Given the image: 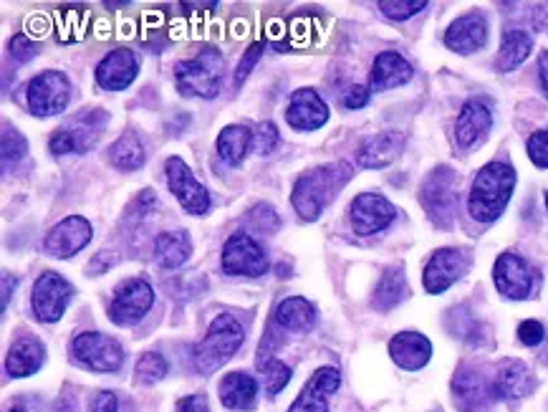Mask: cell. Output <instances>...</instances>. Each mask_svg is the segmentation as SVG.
<instances>
[{
  "label": "cell",
  "mask_w": 548,
  "mask_h": 412,
  "mask_svg": "<svg viewBox=\"0 0 548 412\" xmlns=\"http://www.w3.org/2000/svg\"><path fill=\"white\" fill-rule=\"evenodd\" d=\"M349 180H352V167L344 165V162L304 172L296 180V188H293V208L304 220H316Z\"/></svg>",
  "instance_id": "6da1fadb"
},
{
  "label": "cell",
  "mask_w": 548,
  "mask_h": 412,
  "mask_svg": "<svg viewBox=\"0 0 548 412\" xmlns=\"http://www.w3.org/2000/svg\"><path fill=\"white\" fill-rule=\"evenodd\" d=\"M516 188V172L506 162H490L475 175L470 188V215L480 223H493L503 215Z\"/></svg>",
  "instance_id": "7a4b0ae2"
},
{
  "label": "cell",
  "mask_w": 548,
  "mask_h": 412,
  "mask_svg": "<svg viewBox=\"0 0 548 412\" xmlns=\"http://www.w3.org/2000/svg\"><path fill=\"white\" fill-rule=\"evenodd\" d=\"M243 342L245 329L235 316H215L205 339L197 344L195 352H192V367H195L200 375H210V372L220 370L225 362H230V359L235 357V352L243 347Z\"/></svg>",
  "instance_id": "3957f363"
},
{
  "label": "cell",
  "mask_w": 548,
  "mask_h": 412,
  "mask_svg": "<svg viewBox=\"0 0 548 412\" xmlns=\"http://www.w3.org/2000/svg\"><path fill=\"white\" fill-rule=\"evenodd\" d=\"M225 61L215 49H203L197 56L175 64V84L185 97L213 99L223 86Z\"/></svg>",
  "instance_id": "277c9868"
},
{
  "label": "cell",
  "mask_w": 548,
  "mask_h": 412,
  "mask_svg": "<svg viewBox=\"0 0 548 412\" xmlns=\"http://www.w3.org/2000/svg\"><path fill=\"white\" fill-rule=\"evenodd\" d=\"M422 205L435 225L447 228L453 223L455 210H458V175L450 167H437L422 182Z\"/></svg>",
  "instance_id": "5b68a950"
},
{
  "label": "cell",
  "mask_w": 548,
  "mask_h": 412,
  "mask_svg": "<svg viewBox=\"0 0 548 412\" xmlns=\"http://www.w3.org/2000/svg\"><path fill=\"white\" fill-rule=\"evenodd\" d=\"M107 127V114L104 109H86L74 122L56 129L54 137L48 140V147L54 155H69V152H86L96 140L102 129Z\"/></svg>",
  "instance_id": "8992f818"
},
{
  "label": "cell",
  "mask_w": 548,
  "mask_h": 412,
  "mask_svg": "<svg viewBox=\"0 0 548 412\" xmlns=\"http://www.w3.org/2000/svg\"><path fill=\"white\" fill-rule=\"evenodd\" d=\"M71 354L86 370L94 372H117L124 364V349L114 337L99 332L79 334L71 344Z\"/></svg>",
  "instance_id": "52a82bcc"
},
{
  "label": "cell",
  "mask_w": 548,
  "mask_h": 412,
  "mask_svg": "<svg viewBox=\"0 0 548 412\" xmlns=\"http://www.w3.org/2000/svg\"><path fill=\"white\" fill-rule=\"evenodd\" d=\"M71 102V84L61 71H43L28 84V107L36 117H56Z\"/></svg>",
  "instance_id": "ba28073f"
},
{
  "label": "cell",
  "mask_w": 548,
  "mask_h": 412,
  "mask_svg": "<svg viewBox=\"0 0 548 412\" xmlns=\"http://www.w3.org/2000/svg\"><path fill=\"white\" fill-rule=\"evenodd\" d=\"M71 299H74V286L59 273L46 271L38 276L36 286H33V314L46 324L59 322Z\"/></svg>",
  "instance_id": "9c48e42d"
},
{
  "label": "cell",
  "mask_w": 548,
  "mask_h": 412,
  "mask_svg": "<svg viewBox=\"0 0 548 412\" xmlns=\"http://www.w3.org/2000/svg\"><path fill=\"white\" fill-rule=\"evenodd\" d=\"M155 304V291L147 281L142 279H129L114 291L112 306H109V319L119 327H132L152 309Z\"/></svg>",
  "instance_id": "30bf717a"
},
{
  "label": "cell",
  "mask_w": 548,
  "mask_h": 412,
  "mask_svg": "<svg viewBox=\"0 0 548 412\" xmlns=\"http://www.w3.org/2000/svg\"><path fill=\"white\" fill-rule=\"evenodd\" d=\"M223 268L230 276H263L268 271V258L256 238L248 233H235L225 241Z\"/></svg>",
  "instance_id": "8fae6325"
},
{
  "label": "cell",
  "mask_w": 548,
  "mask_h": 412,
  "mask_svg": "<svg viewBox=\"0 0 548 412\" xmlns=\"http://www.w3.org/2000/svg\"><path fill=\"white\" fill-rule=\"evenodd\" d=\"M167 185H170L172 195L180 200L182 208L192 215H205L210 210V193L205 185L195 180L190 167L180 160V157H170L165 165Z\"/></svg>",
  "instance_id": "7c38bea8"
},
{
  "label": "cell",
  "mask_w": 548,
  "mask_h": 412,
  "mask_svg": "<svg viewBox=\"0 0 548 412\" xmlns=\"http://www.w3.org/2000/svg\"><path fill=\"white\" fill-rule=\"evenodd\" d=\"M470 258L468 253L458 248H440L432 253V258L425 266V289L427 294H442L468 271Z\"/></svg>",
  "instance_id": "4fadbf2b"
},
{
  "label": "cell",
  "mask_w": 548,
  "mask_h": 412,
  "mask_svg": "<svg viewBox=\"0 0 548 412\" xmlns=\"http://www.w3.org/2000/svg\"><path fill=\"white\" fill-rule=\"evenodd\" d=\"M493 279L498 291L508 299H528L536 284V271L516 253H503L493 268Z\"/></svg>",
  "instance_id": "5bb4252c"
},
{
  "label": "cell",
  "mask_w": 548,
  "mask_h": 412,
  "mask_svg": "<svg viewBox=\"0 0 548 412\" xmlns=\"http://www.w3.org/2000/svg\"><path fill=\"white\" fill-rule=\"evenodd\" d=\"M91 223L81 215H69V218L61 220L59 225L51 228V233L43 241V248L46 253L56 258H71L81 251V248L89 246L91 241Z\"/></svg>",
  "instance_id": "9a60e30c"
},
{
  "label": "cell",
  "mask_w": 548,
  "mask_h": 412,
  "mask_svg": "<svg viewBox=\"0 0 548 412\" xmlns=\"http://www.w3.org/2000/svg\"><path fill=\"white\" fill-rule=\"evenodd\" d=\"M394 215L397 210L387 198L377 193H364L352 203V228L359 236H374L392 223Z\"/></svg>",
  "instance_id": "2e32d148"
},
{
  "label": "cell",
  "mask_w": 548,
  "mask_h": 412,
  "mask_svg": "<svg viewBox=\"0 0 548 412\" xmlns=\"http://www.w3.org/2000/svg\"><path fill=\"white\" fill-rule=\"evenodd\" d=\"M139 59L129 49H114L96 66V84L107 91H122L137 79Z\"/></svg>",
  "instance_id": "e0dca14e"
},
{
  "label": "cell",
  "mask_w": 548,
  "mask_h": 412,
  "mask_svg": "<svg viewBox=\"0 0 548 412\" xmlns=\"http://www.w3.org/2000/svg\"><path fill=\"white\" fill-rule=\"evenodd\" d=\"M286 119L293 129L314 132V129L324 127L329 122V107L314 89H298L291 97V104H288Z\"/></svg>",
  "instance_id": "ac0fdd59"
},
{
  "label": "cell",
  "mask_w": 548,
  "mask_h": 412,
  "mask_svg": "<svg viewBox=\"0 0 548 412\" xmlns=\"http://www.w3.org/2000/svg\"><path fill=\"white\" fill-rule=\"evenodd\" d=\"M339 370L334 367H321L306 387L301 390V395L296 397V402L291 405L288 412H329V397L339 390Z\"/></svg>",
  "instance_id": "d6986e66"
},
{
  "label": "cell",
  "mask_w": 548,
  "mask_h": 412,
  "mask_svg": "<svg viewBox=\"0 0 548 412\" xmlns=\"http://www.w3.org/2000/svg\"><path fill=\"white\" fill-rule=\"evenodd\" d=\"M488 41V21L483 13H468V16L458 18L445 33V46L458 54H475L483 49Z\"/></svg>",
  "instance_id": "ffe728a7"
},
{
  "label": "cell",
  "mask_w": 548,
  "mask_h": 412,
  "mask_svg": "<svg viewBox=\"0 0 548 412\" xmlns=\"http://www.w3.org/2000/svg\"><path fill=\"white\" fill-rule=\"evenodd\" d=\"M389 354L402 370H422L432 357V344L425 334L402 332L389 342Z\"/></svg>",
  "instance_id": "44dd1931"
},
{
  "label": "cell",
  "mask_w": 548,
  "mask_h": 412,
  "mask_svg": "<svg viewBox=\"0 0 548 412\" xmlns=\"http://www.w3.org/2000/svg\"><path fill=\"white\" fill-rule=\"evenodd\" d=\"M533 377L528 367L518 359H506L498 367V375L493 382V395L501 400H521V397L531 395Z\"/></svg>",
  "instance_id": "7402d4cb"
},
{
  "label": "cell",
  "mask_w": 548,
  "mask_h": 412,
  "mask_svg": "<svg viewBox=\"0 0 548 412\" xmlns=\"http://www.w3.org/2000/svg\"><path fill=\"white\" fill-rule=\"evenodd\" d=\"M402 150V134L397 132H382L374 134L359 147L357 162L367 170H379V167H387L397 160Z\"/></svg>",
  "instance_id": "603a6c76"
},
{
  "label": "cell",
  "mask_w": 548,
  "mask_h": 412,
  "mask_svg": "<svg viewBox=\"0 0 548 412\" xmlns=\"http://www.w3.org/2000/svg\"><path fill=\"white\" fill-rule=\"evenodd\" d=\"M455 390V402L463 412H488L490 407V395L493 390H488V385L483 382V377L473 370H460L455 375L453 382Z\"/></svg>",
  "instance_id": "cb8c5ba5"
},
{
  "label": "cell",
  "mask_w": 548,
  "mask_h": 412,
  "mask_svg": "<svg viewBox=\"0 0 548 412\" xmlns=\"http://www.w3.org/2000/svg\"><path fill=\"white\" fill-rule=\"evenodd\" d=\"M490 124H493V117H490V109L485 107L483 102L473 99L463 107L460 112L458 124H455V134H458V145L460 147H473L483 140L485 134L490 132Z\"/></svg>",
  "instance_id": "d4e9b609"
},
{
  "label": "cell",
  "mask_w": 548,
  "mask_h": 412,
  "mask_svg": "<svg viewBox=\"0 0 548 412\" xmlns=\"http://www.w3.org/2000/svg\"><path fill=\"white\" fill-rule=\"evenodd\" d=\"M220 400L228 410H256L258 382L245 372H233L220 382Z\"/></svg>",
  "instance_id": "484cf974"
},
{
  "label": "cell",
  "mask_w": 548,
  "mask_h": 412,
  "mask_svg": "<svg viewBox=\"0 0 548 412\" xmlns=\"http://www.w3.org/2000/svg\"><path fill=\"white\" fill-rule=\"evenodd\" d=\"M46 359V347L36 337H21L11 347L6 359V370L11 377H28L41 370Z\"/></svg>",
  "instance_id": "4316f807"
},
{
  "label": "cell",
  "mask_w": 548,
  "mask_h": 412,
  "mask_svg": "<svg viewBox=\"0 0 548 412\" xmlns=\"http://www.w3.org/2000/svg\"><path fill=\"white\" fill-rule=\"evenodd\" d=\"M412 79V66L410 61L402 59L400 54L394 51H384L377 56L372 69V89L374 91H387L394 86H402Z\"/></svg>",
  "instance_id": "83f0119b"
},
{
  "label": "cell",
  "mask_w": 548,
  "mask_h": 412,
  "mask_svg": "<svg viewBox=\"0 0 548 412\" xmlns=\"http://www.w3.org/2000/svg\"><path fill=\"white\" fill-rule=\"evenodd\" d=\"M192 241L185 231H165L155 241V256L160 266L177 268L190 258Z\"/></svg>",
  "instance_id": "f1b7e54d"
},
{
  "label": "cell",
  "mask_w": 548,
  "mask_h": 412,
  "mask_svg": "<svg viewBox=\"0 0 548 412\" xmlns=\"http://www.w3.org/2000/svg\"><path fill=\"white\" fill-rule=\"evenodd\" d=\"M533 49V41L526 31L521 28H508L503 33L501 41V54H498V69L501 71H513L528 59Z\"/></svg>",
  "instance_id": "f546056e"
},
{
  "label": "cell",
  "mask_w": 548,
  "mask_h": 412,
  "mask_svg": "<svg viewBox=\"0 0 548 412\" xmlns=\"http://www.w3.org/2000/svg\"><path fill=\"white\" fill-rule=\"evenodd\" d=\"M253 147V132L248 127H240V124H233V127H225L218 137V157L228 165H238L243 162L245 152Z\"/></svg>",
  "instance_id": "4dcf8cb0"
},
{
  "label": "cell",
  "mask_w": 548,
  "mask_h": 412,
  "mask_svg": "<svg viewBox=\"0 0 548 412\" xmlns=\"http://www.w3.org/2000/svg\"><path fill=\"white\" fill-rule=\"evenodd\" d=\"M276 322L286 329H309L316 322V309L311 301L301 299V296H288L278 304L276 309Z\"/></svg>",
  "instance_id": "1f68e13d"
},
{
  "label": "cell",
  "mask_w": 548,
  "mask_h": 412,
  "mask_svg": "<svg viewBox=\"0 0 548 412\" xmlns=\"http://www.w3.org/2000/svg\"><path fill=\"white\" fill-rule=\"evenodd\" d=\"M407 294V281L402 268H387L379 279L377 291H374V309L389 311L400 304Z\"/></svg>",
  "instance_id": "d6a6232c"
},
{
  "label": "cell",
  "mask_w": 548,
  "mask_h": 412,
  "mask_svg": "<svg viewBox=\"0 0 548 412\" xmlns=\"http://www.w3.org/2000/svg\"><path fill=\"white\" fill-rule=\"evenodd\" d=\"M109 160H112L114 167L119 170L129 172V170H139L144 165V147L139 142V137L134 132L122 134L117 142L109 150Z\"/></svg>",
  "instance_id": "836d02e7"
},
{
  "label": "cell",
  "mask_w": 548,
  "mask_h": 412,
  "mask_svg": "<svg viewBox=\"0 0 548 412\" xmlns=\"http://www.w3.org/2000/svg\"><path fill=\"white\" fill-rule=\"evenodd\" d=\"M137 380L142 382V385H155V382H160L162 377L167 375V362L162 354L157 352H147L142 354V359L137 362Z\"/></svg>",
  "instance_id": "e575fe53"
},
{
  "label": "cell",
  "mask_w": 548,
  "mask_h": 412,
  "mask_svg": "<svg viewBox=\"0 0 548 412\" xmlns=\"http://www.w3.org/2000/svg\"><path fill=\"white\" fill-rule=\"evenodd\" d=\"M288 382H291L288 364H283L281 359H271V362L263 364V385H266L268 395H278Z\"/></svg>",
  "instance_id": "d590c367"
},
{
  "label": "cell",
  "mask_w": 548,
  "mask_h": 412,
  "mask_svg": "<svg viewBox=\"0 0 548 412\" xmlns=\"http://www.w3.org/2000/svg\"><path fill=\"white\" fill-rule=\"evenodd\" d=\"M248 225H251L253 231L266 233V236H271V233L278 231V225H281V218H278V213L271 208V205L261 203V205H256V208H253L251 213H248Z\"/></svg>",
  "instance_id": "8d00e7d4"
},
{
  "label": "cell",
  "mask_w": 548,
  "mask_h": 412,
  "mask_svg": "<svg viewBox=\"0 0 548 412\" xmlns=\"http://www.w3.org/2000/svg\"><path fill=\"white\" fill-rule=\"evenodd\" d=\"M427 3L425 0H410V3H394V0H382L379 3V11L384 13L387 18H392V21H407V18H412L415 13L425 11Z\"/></svg>",
  "instance_id": "74e56055"
},
{
  "label": "cell",
  "mask_w": 548,
  "mask_h": 412,
  "mask_svg": "<svg viewBox=\"0 0 548 412\" xmlns=\"http://www.w3.org/2000/svg\"><path fill=\"white\" fill-rule=\"evenodd\" d=\"M26 152H28L26 137H23L18 129L6 127V132H3V162H6V165H11V160L13 162L21 160Z\"/></svg>",
  "instance_id": "f35d334b"
},
{
  "label": "cell",
  "mask_w": 548,
  "mask_h": 412,
  "mask_svg": "<svg viewBox=\"0 0 548 412\" xmlns=\"http://www.w3.org/2000/svg\"><path fill=\"white\" fill-rule=\"evenodd\" d=\"M276 145H278L276 124H271V122L258 124L256 132H253V150L261 152V155H268V152L276 150Z\"/></svg>",
  "instance_id": "ab89813d"
},
{
  "label": "cell",
  "mask_w": 548,
  "mask_h": 412,
  "mask_svg": "<svg viewBox=\"0 0 548 412\" xmlns=\"http://www.w3.org/2000/svg\"><path fill=\"white\" fill-rule=\"evenodd\" d=\"M528 157L533 160V165L548 167V129L531 134V140H528Z\"/></svg>",
  "instance_id": "60d3db41"
},
{
  "label": "cell",
  "mask_w": 548,
  "mask_h": 412,
  "mask_svg": "<svg viewBox=\"0 0 548 412\" xmlns=\"http://www.w3.org/2000/svg\"><path fill=\"white\" fill-rule=\"evenodd\" d=\"M261 56H263V41H256V43H253V46H251V49L245 51L243 61H240L238 74H235V86H240L245 79H248V74H251L253 66L258 64V59H261Z\"/></svg>",
  "instance_id": "b9f144b4"
},
{
  "label": "cell",
  "mask_w": 548,
  "mask_h": 412,
  "mask_svg": "<svg viewBox=\"0 0 548 412\" xmlns=\"http://www.w3.org/2000/svg\"><path fill=\"white\" fill-rule=\"evenodd\" d=\"M543 337H546V332H543V324L536 322V319H528V322H523L521 327H518V339H521L523 344H528V347H536V344H541Z\"/></svg>",
  "instance_id": "7bdbcfd3"
},
{
  "label": "cell",
  "mask_w": 548,
  "mask_h": 412,
  "mask_svg": "<svg viewBox=\"0 0 548 412\" xmlns=\"http://www.w3.org/2000/svg\"><path fill=\"white\" fill-rule=\"evenodd\" d=\"M11 56L18 64H28V61L36 56V46H33L26 36H16L11 41Z\"/></svg>",
  "instance_id": "ee69618b"
},
{
  "label": "cell",
  "mask_w": 548,
  "mask_h": 412,
  "mask_svg": "<svg viewBox=\"0 0 548 412\" xmlns=\"http://www.w3.org/2000/svg\"><path fill=\"white\" fill-rule=\"evenodd\" d=\"M119 410V400L114 392L104 390L96 392V397L91 400V412H117Z\"/></svg>",
  "instance_id": "f6af8a7d"
},
{
  "label": "cell",
  "mask_w": 548,
  "mask_h": 412,
  "mask_svg": "<svg viewBox=\"0 0 548 412\" xmlns=\"http://www.w3.org/2000/svg\"><path fill=\"white\" fill-rule=\"evenodd\" d=\"M175 412H210V407H208V397H205V395H190V397H182V400L177 402Z\"/></svg>",
  "instance_id": "bcb514c9"
},
{
  "label": "cell",
  "mask_w": 548,
  "mask_h": 412,
  "mask_svg": "<svg viewBox=\"0 0 548 412\" xmlns=\"http://www.w3.org/2000/svg\"><path fill=\"white\" fill-rule=\"evenodd\" d=\"M369 102V91L364 86H352V89L344 94V107L346 109H362Z\"/></svg>",
  "instance_id": "7dc6e473"
},
{
  "label": "cell",
  "mask_w": 548,
  "mask_h": 412,
  "mask_svg": "<svg viewBox=\"0 0 548 412\" xmlns=\"http://www.w3.org/2000/svg\"><path fill=\"white\" fill-rule=\"evenodd\" d=\"M538 76H541V86L548 94V51H543V56L538 59Z\"/></svg>",
  "instance_id": "c3c4849f"
},
{
  "label": "cell",
  "mask_w": 548,
  "mask_h": 412,
  "mask_svg": "<svg viewBox=\"0 0 548 412\" xmlns=\"http://www.w3.org/2000/svg\"><path fill=\"white\" fill-rule=\"evenodd\" d=\"M533 23L543 31H548V6H538L536 13H533Z\"/></svg>",
  "instance_id": "681fc988"
},
{
  "label": "cell",
  "mask_w": 548,
  "mask_h": 412,
  "mask_svg": "<svg viewBox=\"0 0 548 412\" xmlns=\"http://www.w3.org/2000/svg\"><path fill=\"white\" fill-rule=\"evenodd\" d=\"M11 284H16V279H11V273L3 276V311L8 309V299H11Z\"/></svg>",
  "instance_id": "f907efd6"
},
{
  "label": "cell",
  "mask_w": 548,
  "mask_h": 412,
  "mask_svg": "<svg viewBox=\"0 0 548 412\" xmlns=\"http://www.w3.org/2000/svg\"><path fill=\"white\" fill-rule=\"evenodd\" d=\"M8 412H26V410H23V407H11V410H8Z\"/></svg>",
  "instance_id": "816d5d0a"
},
{
  "label": "cell",
  "mask_w": 548,
  "mask_h": 412,
  "mask_svg": "<svg viewBox=\"0 0 548 412\" xmlns=\"http://www.w3.org/2000/svg\"><path fill=\"white\" fill-rule=\"evenodd\" d=\"M546 208H548V195H546Z\"/></svg>",
  "instance_id": "f5cc1de1"
}]
</instances>
